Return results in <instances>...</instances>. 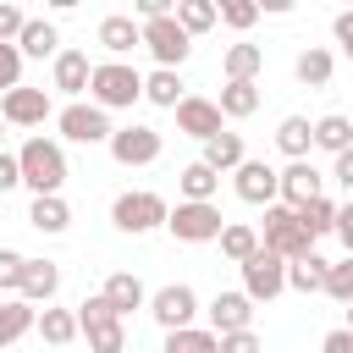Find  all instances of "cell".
<instances>
[{"instance_id":"1","label":"cell","mask_w":353,"mask_h":353,"mask_svg":"<svg viewBox=\"0 0 353 353\" xmlns=\"http://www.w3.org/2000/svg\"><path fill=\"white\" fill-rule=\"evenodd\" d=\"M17 160H22V188H33V199H50V193L66 188V149H61L55 138L33 132V138L17 149Z\"/></svg>"},{"instance_id":"2","label":"cell","mask_w":353,"mask_h":353,"mask_svg":"<svg viewBox=\"0 0 353 353\" xmlns=\"http://www.w3.org/2000/svg\"><path fill=\"white\" fill-rule=\"evenodd\" d=\"M88 99L110 116V110H132L143 99V72L132 61H94V83H88Z\"/></svg>"},{"instance_id":"3","label":"cell","mask_w":353,"mask_h":353,"mask_svg":"<svg viewBox=\"0 0 353 353\" xmlns=\"http://www.w3.org/2000/svg\"><path fill=\"white\" fill-rule=\"evenodd\" d=\"M110 221H116V232L143 237V232H154V226H165V221H171V204H165L160 193H149V188H127V193H116Z\"/></svg>"},{"instance_id":"4","label":"cell","mask_w":353,"mask_h":353,"mask_svg":"<svg viewBox=\"0 0 353 353\" xmlns=\"http://www.w3.org/2000/svg\"><path fill=\"white\" fill-rule=\"evenodd\" d=\"M259 248H270L276 259H303V254H314V237L303 232V221H298V210H287V204H270L265 210V232H259Z\"/></svg>"},{"instance_id":"5","label":"cell","mask_w":353,"mask_h":353,"mask_svg":"<svg viewBox=\"0 0 353 353\" xmlns=\"http://www.w3.org/2000/svg\"><path fill=\"white\" fill-rule=\"evenodd\" d=\"M77 325H83V336H88V353H127V325H121V314L105 303V292H94V298L77 303Z\"/></svg>"},{"instance_id":"6","label":"cell","mask_w":353,"mask_h":353,"mask_svg":"<svg viewBox=\"0 0 353 353\" xmlns=\"http://www.w3.org/2000/svg\"><path fill=\"white\" fill-rule=\"evenodd\" d=\"M55 127H61V138H66V143H88V149L116 138L110 116H105L94 99H88V105H83V99H77V105H61V110H55Z\"/></svg>"},{"instance_id":"7","label":"cell","mask_w":353,"mask_h":353,"mask_svg":"<svg viewBox=\"0 0 353 353\" xmlns=\"http://www.w3.org/2000/svg\"><path fill=\"white\" fill-rule=\"evenodd\" d=\"M165 232H171L176 243H221L226 215H221L215 204H188V199H176V210H171Z\"/></svg>"},{"instance_id":"8","label":"cell","mask_w":353,"mask_h":353,"mask_svg":"<svg viewBox=\"0 0 353 353\" xmlns=\"http://www.w3.org/2000/svg\"><path fill=\"white\" fill-rule=\"evenodd\" d=\"M143 50L154 55V66H165V72H176L188 55H193V39L182 33V22H176V11L171 17H154V22H143Z\"/></svg>"},{"instance_id":"9","label":"cell","mask_w":353,"mask_h":353,"mask_svg":"<svg viewBox=\"0 0 353 353\" xmlns=\"http://www.w3.org/2000/svg\"><path fill=\"white\" fill-rule=\"evenodd\" d=\"M149 314H154L160 331H188L193 314H199V292L188 281H165V287L149 292Z\"/></svg>"},{"instance_id":"10","label":"cell","mask_w":353,"mask_h":353,"mask_svg":"<svg viewBox=\"0 0 353 353\" xmlns=\"http://www.w3.org/2000/svg\"><path fill=\"white\" fill-rule=\"evenodd\" d=\"M105 149H110L116 165H154L160 160V132L149 121H127V127H116V138Z\"/></svg>"},{"instance_id":"11","label":"cell","mask_w":353,"mask_h":353,"mask_svg":"<svg viewBox=\"0 0 353 353\" xmlns=\"http://www.w3.org/2000/svg\"><path fill=\"white\" fill-rule=\"evenodd\" d=\"M243 270V292L254 298V303H270V298H281L287 292V259H276L270 248H259L248 265H237Z\"/></svg>"},{"instance_id":"12","label":"cell","mask_w":353,"mask_h":353,"mask_svg":"<svg viewBox=\"0 0 353 353\" xmlns=\"http://www.w3.org/2000/svg\"><path fill=\"white\" fill-rule=\"evenodd\" d=\"M232 188H237V199L243 204H281V171L276 165H265V160H243L237 171H232Z\"/></svg>"},{"instance_id":"13","label":"cell","mask_w":353,"mask_h":353,"mask_svg":"<svg viewBox=\"0 0 353 353\" xmlns=\"http://www.w3.org/2000/svg\"><path fill=\"white\" fill-rule=\"evenodd\" d=\"M0 116H6V127H44L50 116H55V105H50V94L44 88H11V94H0Z\"/></svg>"},{"instance_id":"14","label":"cell","mask_w":353,"mask_h":353,"mask_svg":"<svg viewBox=\"0 0 353 353\" xmlns=\"http://www.w3.org/2000/svg\"><path fill=\"white\" fill-rule=\"evenodd\" d=\"M204 314H210V331L215 336H232V331H254V298L237 287V292H215L210 303H204Z\"/></svg>"},{"instance_id":"15","label":"cell","mask_w":353,"mask_h":353,"mask_svg":"<svg viewBox=\"0 0 353 353\" xmlns=\"http://www.w3.org/2000/svg\"><path fill=\"white\" fill-rule=\"evenodd\" d=\"M221 121H226V116H221V105H215V99H204V94H188V99L176 105V132H188V138H199V143L221 138V132H226Z\"/></svg>"},{"instance_id":"16","label":"cell","mask_w":353,"mask_h":353,"mask_svg":"<svg viewBox=\"0 0 353 353\" xmlns=\"http://www.w3.org/2000/svg\"><path fill=\"white\" fill-rule=\"evenodd\" d=\"M50 83L77 105V94H88V83H94V61H88L83 50H61V55L50 61Z\"/></svg>"},{"instance_id":"17","label":"cell","mask_w":353,"mask_h":353,"mask_svg":"<svg viewBox=\"0 0 353 353\" xmlns=\"http://www.w3.org/2000/svg\"><path fill=\"white\" fill-rule=\"evenodd\" d=\"M325 193V176L309 165V160H292L287 171H281V204L287 210H303V204H314Z\"/></svg>"},{"instance_id":"18","label":"cell","mask_w":353,"mask_h":353,"mask_svg":"<svg viewBox=\"0 0 353 353\" xmlns=\"http://www.w3.org/2000/svg\"><path fill=\"white\" fill-rule=\"evenodd\" d=\"M55 292H61V265H55V259H28V265H22V287H17V298H28L33 309H39V303L50 309Z\"/></svg>"},{"instance_id":"19","label":"cell","mask_w":353,"mask_h":353,"mask_svg":"<svg viewBox=\"0 0 353 353\" xmlns=\"http://www.w3.org/2000/svg\"><path fill=\"white\" fill-rule=\"evenodd\" d=\"M99 44L110 50V61H127V55L143 44V22L127 17V11H110V17L99 22Z\"/></svg>"},{"instance_id":"20","label":"cell","mask_w":353,"mask_h":353,"mask_svg":"<svg viewBox=\"0 0 353 353\" xmlns=\"http://www.w3.org/2000/svg\"><path fill=\"white\" fill-rule=\"evenodd\" d=\"M99 292H105V303H110L121 320H127L132 309H149V292H143V281H138L132 270H116V276H105V287H99Z\"/></svg>"},{"instance_id":"21","label":"cell","mask_w":353,"mask_h":353,"mask_svg":"<svg viewBox=\"0 0 353 353\" xmlns=\"http://www.w3.org/2000/svg\"><path fill=\"white\" fill-rule=\"evenodd\" d=\"M17 50H22V61H55L61 55V33H55V22H44V17H28V28H22V39H17Z\"/></svg>"},{"instance_id":"22","label":"cell","mask_w":353,"mask_h":353,"mask_svg":"<svg viewBox=\"0 0 353 353\" xmlns=\"http://www.w3.org/2000/svg\"><path fill=\"white\" fill-rule=\"evenodd\" d=\"M276 149L287 154V165H292V160H309V149H314V121H309V116H281Z\"/></svg>"},{"instance_id":"23","label":"cell","mask_w":353,"mask_h":353,"mask_svg":"<svg viewBox=\"0 0 353 353\" xmlns=\"http://www.w3.org/2000/svg\"><path fill=\"white\" fill-rule=\"evenodd\" d=\"M28 226H33V232H44V237H61V232L72 226V204H66L61 193L33 199V204H28Z\"/></svg>"},{"instance_id":"24","label":"cell","mask_w":353,"mask_h":353,"mask_svg":"<svg viewBox=\"0 0 353 353\" xmlns=\"http://www.w3.org/2000/svg\"><path fill=\"white\" fill-rule=\"evenodd\" d=\"M33 325H39V309H33L28 298H0V347L22 342Z\"/></svg>"},{"instance_id":"25","label":"cell","mask_w":353,"mask_h":353,"mask_svg":"<svg viewBox=\"0 0 353 353\" xmlns=\"http://www.w3.org/2000/svg\"><path fill=\"white\" fill-rule=\"evenodd\" d=\"M33 331H39L50 347H66V342H77V336H83L77 309H55V303H50V309H39V325H33Z\"/></svg>"},{"instance_id":"26","label":"cell","mask_w":353,"mask_h":353,"mask_svg":"<svg viewBox=\"0 0 353 353\" xmlns=\"http://www.w3.org/2000/svg\"><path fill=\"white\" fill-rule=\"evenodd\" d=\"M199 160H204L215 176H221V171H237V165L248 160V149H243V132H221V138H210Z\"/></svg>"},{"instance_id":"27","label":"cell","mask_w":353,"mask_h":353,"mask_svg":"<svg viewBox=\"0 0 353 353\" xmlns=\"http://www.w3.org/2000/svg\"><path fill=\"white\" fill-rule=\"evenodd\" d=\"M325 276H331V259H320V254H303V259H292L287 265V287L292 292H325Z\"/></svg>"},{"instance_id":"28","label":"cell","mask_w":353,"mask_h":353,"mask_svg":"<svg viewBox=\"0 0 353 353\" xmlns=\"http://www.w3.org/2000/svg\"><path fill=\"white\" fill-rule=\"evenodd\" d=\"M292 72H298V83H303V88H325V83H331V72H336V55H331V50H320V44H309V50L292 61Z\"/></svg>"},{"instance_id":"29","label":"cell","mask_w":353,"mask_h":353,"mask_svg":"<svg viewBox=\"0 0 353 353\" xmlns=\"http://www.w3.org/2000/svg\"><path fill=\"white\" fill-rule=\"evenodd\" d=\"M176 188H182V199H188V204H215V188H221V176H215L204 160H193V165H182Z\"/></svg>"},{"instance_id":"30","label":"cell","mask_w":353,"mask_h":353,"mask_svg":"<svg viewBox=\"0 0 353 353\" xmlns=\"http://www.w3.org/2000/svg\"><path fill=\"white\" fill-rule=\"evenodd\" d=\"M143 99L149 105H160V110H176L188 94H182V77L176 72H165V66H154L149 77H143Z\"/></svg>"},{"instance_id":"31","label":"cell","mask_w":353,"mask_h":353,"mask_svg":"<svg viewBox=\"0 0 353 353\" xmlns=\"http://www.w3.org/2000/svg\"><path fill=\"white\" fill-rule=\"evenodd\" d=\"M314 149H325L331 160H336L342 149H353V121H347V116H336V110H331V116H320V121H314Z\"/></svg>"},{"instance_id":"32","label":"cell","mask_w":353,"mask_h":353,"mask_svg":"<svg viewBox=\"0 0 353 353\" xmlns=\"http://www.w3.org/2000/svg\"><path fill=\"white\" fill-rule=\"evenodd\" d=\"M221 254H226L232 265H248V259L259 254V232H254L248 221H226V232H221Z\"/></svg>"},{"instance_id":"33","label":"cell","mask_w":353,"mask_h":353,"mask_svg":"<svg viewBox=\"0 0 353 353\" xmlns=\"http://www.w3.org/2000/svg\"><path fill=\"white\" fill-rule=\"evenodd\" d=\"M176 22H182L188 39H199V33H210L221 22V6L215 0H176Z\"/></svg>"},{"instance_id":"34","label":"cell","mask_w":353,"mask_h":353,"mask_svg":"<svg viewBox=\"0 0 353 353\" xmlns=\"http://www.w3.org/2000/svg\"><path fill=\"white\" fill-rule=\"evenodd\" d=\"M221 66H226V83H254L259 66H265V50H259V44H232Z\"/></svg>"},{"instance_id":"35","label":"cell","mask_w":353,"mask_h":353,"mask_svg":"<svg viewBox=\"0 0 353 353\" xmlns=\"http://www.w3.org/2000/svg\"><path fill=\"white\" fill-rule=\"evenodd\" d=\"M215 105H221V116H232V121H248V116L259 110V83H226Z\"/></svg>"},{"instance_id":"36","label":"cell","mask_w":353,"mask_h":353,"mask_svg":"<svg viewBox=\"0 0 353 353\" xmlns=\"http://www.w3.org/2000/svg\"><path fill=\"white\" fill-rule=\"evenodd\" d=\"M336 210H342V204L320 193L314 204H303V210H298V221H303V232H309V237L320 243V237H331V232H336Z\"/></svg>"},{"instance_id":"37","label":"cell","mask_w":353,"mask_h":353,"mask_svg":"<svg viewBox=\"0 0 353 353\" xmlns=\"http://www.w3.org/2000/svg\"><path fill=\"white\" fill-rule=\"evenodd\" d=\"M165 353H221V336L210 325H188V331H165Z\"/></svg>"},{"instance_id":"38","label":"cell","mask_w":353,"mask_h":353,"mask_svg":"<svg viewBox=\"0 0 353 353\" xmlns=\"http://www.w3.org/2000/svg\"><path fill=\"white\" fill-rule=\"evenodd\" d=\"M325 292H331L336 303H353V254L331 265V276H325Z\"/></svg>"},{"instance_id":"39","label":"cell","mask_w":353,"mask_h":353,"mask_svg":"<svg viewBox=\"0 0 353 353\" xmlns=\"http://www.w3.org/2000/svg\"><path fill=\"white\" fill-rule=\"evenodd\" d=\"M221 22L243 33V28H254V22H259V6H254V0H221Z\"/></svg>"},{"instance_id":"40","label":"cell","mask_w":353,"mask_h":353,"mask_svg":"<svg viewBox=\"0 0 353 353\" xmlns=\"http://www.w3.org/2000/svg\"><path fill=\"white\" fill-rule=\"evenodd\" d=\"M22 88V50L17 44H0V94Z\"/></svg>"},{"instance_id":"41","label":"cell","mask_w":353,"mask_h":353,"mask_svg":"<svg viewBox=\"0 0 353 353\" xmlns=\"http://www.w3.org/2000/svg\"><path fill=\"white\" fill-rule=\"evenodd\" d=\"M22 265H28V254L0 248V292H17V287H22Z\"/></svg>"},{"instance_id":"42","label":"cell","mask_w":353,"mask_h":353,"mask_svg":"<svg viewBox=\"0 0 353 353\" xmlns=\"http://www.w3.org/2000/svg\"><path fill=\"white\" fill-rule=\"evenodd\" d=\"M22 28H28V11H22V6H11V0H0V44H17V39H22Z\"/></svg>"},{"instance_id":"43","label":"cell","mask_w":353,"mask_h":353,"mask_svg":"<svg viewBox=\"0 0 353 353\" xmlns=\"http://www.w3.org/2000/svg\"><path fill=\"white\" fill-rule=\"evenodd\" d=\"M11 188H22V160H17L11 149H0V199H6Z\"/></svg>"},{"instance_id":"44","label":"cell","mask_w":353,"mask_h":353,"mask_svg":"<svg viewBox=\"0 0 353 353\" xmlns=\"http://www.w3.org/2000/svg\"><path fill=\"white\" fill-rule=\"evenodd\" d=\"M221 353H265V342L254 331H232V336H221Z\"/></svg>"},{"instance_id":"45","label":"cell","mask_w":353,"mask_h":353,"mask_svg":"<svg viewBox=\"0 0 353 353\" xmlns=\"http://www.w3.org/2000/svg\"><path fill=\"white\" fill-rule=\"evenodd\" d=\"M331 182H336L342 193H353V149H342V154L331 160Z\"/></svg>"},{"instance_id":"46","label":"cell","mask_w":353,"mask_h":353,"mask_svg":"<svg viewBox=\"0 0 353 353\" xmlns=\"http://www.w3.org/2000/svg\"><path fill=\"white\" fill-rule=\"evenodd\" d=\"M331 33H336V44H342V55L353 61V11H336V17H331Z\"/></svg>"},{"instance_id":"47","label":"cell","mask_w":353,"mask_h":353,"mask_svg":"<svg viewBox=\"0 0 353 353\" xmlns=\"http://www.w3.org/2000/svg\"><path fill=\"white\" fill-rule=\"evenodd\" d=\"M320 353H353V331H347V325H336V331H325V342H320Z\"/></svg>"},{"instance_id":"48","label":"cell","mask_w":353,"mask_h":353,"mask_svg":"<svg viewBox=\"0 0 353 353\" xmlns=\"http://www.w3.org/2000/svg\"><path fill=\"white\" fill-rule=\"evenodd\" d=\"M336 237H342V248L353 254V204H342V210H336Z\"/></svg>"},{"instance_id":"49","label":"cell","mask_w":353,"mask_h":353,"mask_svg":"<svg viewBox=\"0 0 353 353\" xmlns=\"http://www.w3.org/2000/svg\"><path fill=\"white\" fill-rule=\"evenodd\" d=\"M0 143H6V116H0Z\"/></svg>"},{"instance_id":"50","label":"cell","mask_w":353,"mask_h":353,"mask_svg":"<svg viewBox=\"0 0 353 353\" xmlns=\"http://www.w3.org/2000/svg\"><path fill=\"white\" fill-rule=\"evenodd\" d=\"M347 331H353V303H347Z\"/></svg>"}]
</instances>
